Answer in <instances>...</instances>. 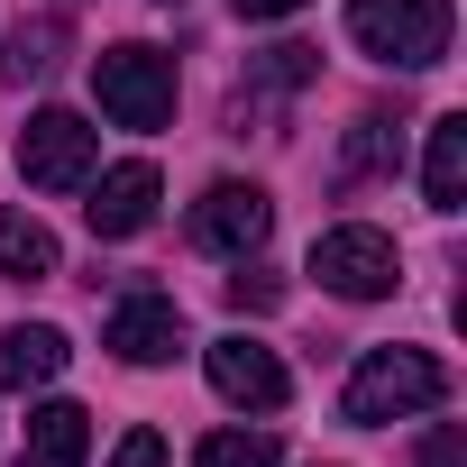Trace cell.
<instances>
[{"label": "cell", "instance_id": "14", "mask_svg": "<svg viewBox=\"0 0 467 467\" xmlns=\"http://www.w3.org/2000/svg\"><path fill=\"white\" fill-rule=\"evenodd\" d=\"M192 467H275V431H211Z\"/></svg>", "mask_w": 467, "mask_h": 467}, {"label": "cell", "instance_id": "6", "mask_svg": "<svg viewBox=\"0 0 467 467\" xmlns=\"http://www.w3.org/2000/svg\"><path fill=\"white\" fill-rule=\"evenodd\" d=\"M202 367H211V394L220 403H239V412H285V358L266 348V339H248V330H229V339H211L202 348Z\"/></svg>", "mask_w": 467, "mask_h": 467}, {"label": "cell", "instance_id": "3", "mask_svg": "<svg viewBox=\"0 0 467 467\" xmlns=\"http://www.w3.org/2000/svg\"><path fill=\"white\" fill-rule=\"evenodd\" d=\"M92 92L119 129H165L174 119V56L165 47H101L92 56Z\"/></svg>", "mask_w": 467, "mask_h": 467}, {"label": "cell", "instance_id": "11", "mask_svg": "<svg viewBox=\"0 0 467 467\" xmlns=\"http://www.w3.org/2000/svg\"><path fill=\"white\" fill-rule=\"evenodd\" d=\"M92 458V412L83 403H37L28 412V467H83Z\"/></svg>", "mask_w": 467, "mask_h": 467}, {"label": "cell", "instance_id": "19", "mask_svg": "<svg viewBox=\"0 0 467 467\" xmlns=\"http://www.w3.org/2000/svg\"><path fill=\"white\" fill-rule=\"evenodd\" d=\"M110 467H165V431H147V421H138V431L110 449Z\"/></svg>", "mask_w": 467, "mask_h": 467}, {"label": "cell", "instance_id": "7", "mask_svg": "<svg viewBox=\"0 0 467 467\" xmlns=\"http://www.w3.org/2000/svg\"><path fill=\"white\" fill-rule=\"evenodd\" d=\"M266 229H275V202H266L257 183H211V192L192 202V239H202L211 257H248V248H266Z\"/></svg>", "mask_w": 467, "mask_h": 467}, {"label": "cell", "instance_id": "9", "mask_svg": "<svg viewBox=\"0 0 467 467\" xmlns=\"http://www.w3.org/2000/svg\"><path fill=\"white\" fill-rule=\"evenodd\" d=\"M110 348H119L129 367H165V358L183 348V312H174V294H129V303L110 312Z\"/></svg>", "mask_w": 467, "mask_h": 467}, {"label": "cell", "instance_id": "15", "mask_svg": "<svg viewBox=\"0 0 467 467\" xmlns=\"http://www.w3.org/2000/svg\"><path fill=\"white\" fill-rule=\"evenodd\" d=\"M403 147H394V119L385 110H367L358 129H348V174H376V165H394Z\"/></svg>", "mask_w": 467, "mask_h": 467}, {"label": "cell", "instance_id": "10", "mask_svg": "<svg viewBox=\"0 0 467 467\" xmlns=\"http://www.w3.org/2000/svg\"><path fill=\"white\" fill-rule=\"evenodd\" d=\"M65 330L47 321H19V330H0V394H28V385H56L65 376Z\"/></svg>", "mask_w": 467, "mask_h": 467}, {"label": "cell", "instance_id": "16", "mask_svg": "<svg viewBox=\"0 0 467 467\" xmlns=\"http://www.w3.org/2000/svg\"><path fill=\"white\" fill-rule=\"evenodd\" d=\"M47 65H56V28H19L10 56H0V74H10V83H28V74H47Z\"/></svg>", "mask_w": 467, "mask_h": 467}, {"label": "cell", "instance_id": "12", "mask_svg": "<svg viewBox=\"0 0 467 467\" xmlns=\"http://www.w3.org/2000/svg\"><path fill=\"white\" fill-rule=\"evenodd\" d=\"M421 192H431V211H458V202H467V119H458V110H449V119H431Z\"/></svg>", "mask_w": 467, "mask_h": 467}, {"label": "cell", "instance_id": "13", "mask_svg": "<svg viewBox=\"0 0 467 467\" xmlns=\"http://www.w3.org/2000/svg\"><path fill=\"white\" fill-rule=\"evenodd\" d=\"M65 257H56V229L28 220V211H0V275H19V285H47Z\"/></svg>", "mask_w": 467, "mask_h": 467}, {"label": "cell", "instance_id": "1", "mask_svg": "<svg viewBox=\"0 0 467 467\" xmlns=\"http://www.w3.org/2000/svg\"><path fill=\"white\" fill-rule=\"evenodd\" d=\"M449 0H348V37L394 74H431L449 56Z\"/></svg>", "mask_w": 467, "mask_h": 467}, {"label": "cell", "instance_id": "18", "mask_svg": "<svg viewBox=\"0 0 467 467\" xmlns=\"http://www.w3.org/2000/svg\"><path fill=\"white\" fill-rule=\"evenodd\" d=\"M412 467H467V431H458V421H440V431L421 440V458H412Z\"/></svg>", "mask_w": 467, "mask_h": 467}, {"label": "cell", "instance_id": "2", "mask_svg": "<svg viewBox=\"0 0 467 467\" xmlns=\"http://www.w3.org/2000/svg\"><path fill=\"white\" fill-rule=\"evenodd\" d=\"M440 394H449V367L431 348H367L348 394H339V412L348 421H403V412H431Z\"/></svg>", "mask_w": 467, "mask_h": 467}, {"label": "cell", "instance_id": "21", "mask_svg": "<svg viewBox=\"0 0 467 467\" xmlns=\"http://www.w3.org/2000/svg\"><path fill=\"white\" fill-rule=\"evenodd\" d=\"M239 19H285V10H303V0H229Z\"/></svg>", "mask_w": 467, "mask_h": 467}, {"label": "cell", "instance_id": "5", "mask_svg": "<svg viewBox=\"0 0 467 467\" xmlns=\"http://www.w3.org/2000/svg\"><path fill=\"white\" fill-rule=\"evenodd\" d=\"M92 156H101V138H92L74 110H37V119L19 129V174H28L37 192H74V183H92Z\"/></svg>", "mask_w": 467, "mask_h": 467}, {"label": "cell", "instance_id": "17", "mask_svg": "<svg viewBox=\"0 0 467 467\" xmlns=\"http://www.w3.org/2000/svg\"><path fill=\"white\" fill-rule=\"evenodd\" d=\"M312 74H321V47H294V37L266 47V65H257V83H312Z\"/></svg>", "mask_w": 467, "mask_h": 467}, {"label": "cell", "instance_id": "8", "mask_svg": "<svg viewBox=\"0 0 467 467\" xmlns=\"http://www.w3.org/2000/svg\"><path fill=\"white\" fill-rule=\"evenodd\" d=\"M156 165L147 156H129V165H110L101 183H92V202H83V220H92V239H138V229L156 220Z\"/></svg>", "mask_w": 467, "mask_h": 467}, {"label": "cell", "instance_id": "20", "mask_svg": "<svg viewBox=\"0 0 467 467\" xmlns=\"http://www.w3.org/2000/svg\"><path fill=\"white\" fill-rule=\"evenodd\" d=\"M229 303H239V312H275L285 285H275V275H229Z\"/></svg>", "mask_w": 467, "mask_h": 467}, {"label": "cell", "instance_id": "4", "mask_svg": "<svg viewBox=\"0 0 467 467\" xmlns=\"http://www.w3.org/2000/svg\"><path fill=\"white\" fill-rule=\"evenodd\" d=\"M312 275H321L339 303H385V294L403 285V257H394L385 229L339 220V229H321V239H312Z\"/></svg>", "mask_w": 467, "mask_h": 467}]
</instances>
